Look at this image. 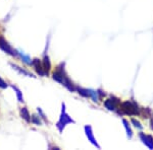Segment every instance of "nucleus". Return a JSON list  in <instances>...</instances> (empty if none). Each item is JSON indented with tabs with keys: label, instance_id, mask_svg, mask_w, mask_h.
<instances>
[{
	"label": "nucleus",
	"instance_id": "5",
	"mask_svg": "<svg viewBox=\"0 0 153 150\" xmlns=\"http://www.w3.org/2000/svg\"><path fill=\"white\" fill-rule=\"evenodd\" d=\"M32 65L35 67L36 72L38 73L39 75H41V76L46 75L45 70H44V68H43V64H41V62H40V60H39V59H34V61L32 62Z\"/></svg>",
	"mask_w": 153,
	"mask_h": 150
},
{
	"label": "nucleus",
	"instance_id": "13",
	"mask_svg": "<svg viewBox=\"0 0 153 150\" xmlns=\"http://www.w3.org/2000/svg\"><path fill=\"white\" fill-rule=\"evenodd\" d=\"M13 87V89L16 91V95H18V98H19V102H24V97H23V95H22V92H21V90L19 89L18 87H16V86H12Z\"/></svg>",
	"mask_w": 153,
	"mask_h": 150
},
{
	"label": "nucleus",
	"instance_id": "9",
	"mask_svg": "<svg viewBox=\"0 0 153 150\" xmlns=\"http://www.w3.org/2000/svg\"><path fill=\"white\" fill-rule=\"evenodd\" d=\"M21 117L23 118L25 121L31 122V116H30V113L27 108H22L21 109Z\"/></svg>",
	"mask_w": 153,
	"mask_h": 150
},
{
	"label": "nucleus",
	"instance_id": "3",
	"mask_svg": "<svg viewBox=\"0 0 153 150\" xmlns=\"http://www.w3.org/2000/svg\"><path fill=\"white\" fill-rule=\"evenodd\" d=\"M120 102V100L117 98H109V100H106L104 102V107L107 109L108 110H115L117 108V105Z\"/></svg>",
	"mask_w": 153,
	"mask_h": 150
},
{
	"label": "nucleus",
	"instance_id": "7",
	"mask_svg": "<svg viewBox=\"0 0 153 150\" xmlns=\"http://www.w3.org/2000/svg\"><path fill=\"white\" fill-rule=\"evenodd\" d=\"M85 132H86V135H87L89 141L91 142L93 145H95L97 148H100V146L97 144V142H96V140L94 138V136H93V133H92V128H91L90 126H86L85 127Z\"/></svg>",
	"mask_w": 153,
	"mask_h": 150
},
{
	"label": "nucleus",
	"instance_id": "11",
	"mask_svg": "<svg viewBox=\"0 0 153 150\" xmlns=\"http://www.w3.org/2000/svg\"><path fill=\"white\" fill-rule=\"evenodd\" d=\"M19 55L21 56V58L23 59V61L25 63H27V64H29V65H31L32 64V61H31V59H30V57L28 55H25V54L22 52V51H19Z\"/></svg>",
	"mask_w": 153,
	"mask_h": 150
},
{
	"label": "nucleus",
	"instance_id": "1",
	"mask_svg": "<svg viewBox=\"0 0 153 150\" xmlns=\"http://www.w3.org/2000/svg\"><path fill=\"white\" fill-rule=\"evenodd\" d=\"M70 123H75V121L68 117V115L65 113V105H62V110H61L60 119H59V121H58V123H57V125H56V126H57L59 131L62 132L63 128H65L68 124H70Z\"/></svg>",
	"mask_w": 153,
	"mask_h": 150
},
{
	"label": "nucleus",
	"instance_id": "4",
	"mask_svg": "<svg viewBox=\"0 0 153 150\" xmlns=\"http://www.w3.org/2000/svg\"><path fill=\"white\" fill-rule=\"evenodd\" d=\"M139 136L143 141V143L146 145L148 148L153 149V137L152 136H150V135H145L144 133H140Z\"/></svg>",
	"mask_w": 153,
	"mask_h": 150
},
{
	"label": "nucleus",
	"instance_id": "6",
	"mask_svg": "<svg viewBox=\"0 0 153 150\" xmlns=\"http://www.w3.org/2000/svg\"><path fill=\"white\" fill-rule=\"evenodd\" d=\"M0 48H1L2 50L4 51V52H6L7 54H9V55H14L12 48H11L10 46H9V44L7 43V42L4 40L3 38H0Z\"/></svg>",
	"mask_w": 153,
	"mask_h": 150
},
{
	"label": "nucleus",
	"instance_id": "8",
	"mask_svg": "<svg viewBox=\"0 0 153 150\" xmlns=\"http://www.w3.org/2000/svg\"><path fill=\"white\" fill-rule=\"evenodd\" d=\"M43 68H44V70H45V73L48 75V72H49V70H50V68H51V63H50V60H49V57L48 56H44V58H43Z\"/></svg>",
	"mask_w": 153,
	"mask_h": 150
},
{
	"label": "nucleus",
	"instance_id": "14",
	"mask_svg": "<svg viewBox=\"0 0 153 150\" xmlns=\"http://www.w3.org/2000/svg\"><path fill=\"white\" fill-rule=\"evenodd\" d=\"M31 121L36 125H41V121H40V119H39V117H37V116H35V115L32 116Z\"/></svg>",
	"mask_w": 153,
	"mask_h": 150
},
{
	"label": "nucleus",
	"instance_id": "12",
	"mask_svg": "<svg viewBox=\"0 0 153 150\" xmlns=\"http://www.w3.org/2000/svg\"><path fill=\"white\" fill-rule=\"evenodd\" d=\"M81 95L85 97H90V89H84V88H76Z\"/></svg>",
	"mask_w": 153,
	"mask_h": 150
},
{
	"label": "nucleus",
	"instance_id": "15",
	"mask_svg": "<svg viewBox=\"0 0 153 150\" xmlns=\"http://www.w3.org/2000/svg\"><path fill=\"white\" fill-rule=\"evenodd\" d=\"M7 86H8V84H7L5 81L2 79L1 77H0V88H3V89H4V88H6Z\"/></svg>",
	"mask_w": 153,
	"mask_h": 150
},
{
	"label": "nucleus",
	"instance_id": "16",
	"mask_svg": "<svg viewBox=\"0 0 153 150\" xmlns=\"http://www.w3.org/2000/svg\"><path fill=\"white\" fill-rule=\"evenodd\" d=\"M132 123L134 124V126H135V127L139 128V129H142V128H143V127L141 126V124H140V123L138 122V121H136L135 119H132Z\"/></svg>",
	"mask_w": 153,
	"mask_h": 150
},
{
	"label": "nucleus",
	"instance_id": "10",
	"mask_svg": "<svg viewBox=\"0 0 153 150\" xmlns=\"http://www.w3.org/2000/svg\"><path fill=\"white\" fill-rule=\"evenodd\" d=\"M123 123H124V126L126 128V131L128 133V136L129 138H132V135H133V132H132V129H131L130 125H129V122L127 120H123Z\"/></svg>",
	"mask_w": 153,
	"mask_h": 150
},
{
	"label": "nucleus",
	"instance_id": "2",
	"mask_svg": "<svg viewBox=\"0 0 153 150\" xmlns=\"http://www.w3.org/2000/svg\"><path fill=\"white\" fill-rule=\"evenodd\" d=\"M122 110H124L126 115H139L140 110L135 102H126L122 105Z\"/></svg>",
	"mask_w": 153,
	"mask_h": 150
}]
</instances>
